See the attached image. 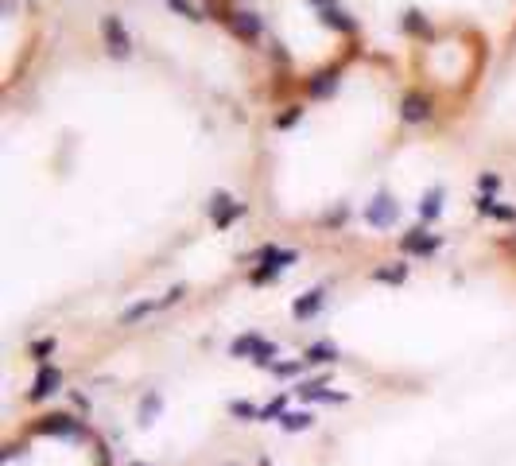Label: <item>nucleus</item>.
Returning <instances> with one entry per match:
<instances>
[{"instance_id":"28","label":"nucleus","mask_w":516,"mask_h":466,"mask_svg":"<svg viewBox=\"0 0 516 466\" xmlns=\"http://www.w3.org/2000/svg\"><path fill=\"white\" fill-rule=\"evenodd\" d=\"M299 116H303V105H287V113H283L280 121H276V125H280V128H292L295 121H299Z\"/></svg>"},{"instance_id":"14","label":"nucleus","mask_w":516,"mask_h":466,"mask_svg":"<svg viewBox=\"0 0 516 466\" xmlns=\"http://www.w3.org/2000/svg\"><path fill=\"white\" fill-rule=\"evenodd\" d=\"M404 32H412V35H416V39H431V24H427V16H423V12H419V8H408V12H404Z\"/></svg>"},{"instance_id":"25","label":"nucleus","mask_w":516,"mask_h":466,"mask_svg":"<svg viewBox=\"0 0 516 466\" xmlns=\"http://www.w3.org/2000/svg\"><path fill=\"white\" fill-rule=\"evenodd\" d=\"M148 311H156V303L140 300V303H133V307H128V311H125V315H121V319H125V323H136V319H144V315H148Z\"/></svg>"},{"instance_id":"19","label":"nucleus","mask_w":516,"mask_h":466,"mask_svg":"<svg viewBox=\"0 0 516 466\" xmlns=\"http://www.w3.org/2000/svg\"><path fill=\"white\" fill-rule=\"evenodd\" d=\"M373 280H381V284H404V280H408V265H384V268H376V272H373Z\"/></svg>"},{"instance_id":"29","label":"nucleus","mask_w":516,"mask_h":466,"mask_svg":"<svg viewBox=\"0 0 516 466\" xmlns=\"http://www.w3.org/2000/svg\"><path fill=\"white\" fill-rule=\"evenodd\" d=\"M50 350H55V338H39V342H32V354H35V358H47Z\"/></svg>"},{"instance_id":"9","label":"nucleus","mask_w":516,"mask_h":466,"mask_svg":"<svg viewBox=\"0 0 516 466\" xmlns=\"http://www.w3.org/2000/svg\"><path fill=\"white\" fill-rule=\"evenodd\" d=\"M334 90H338V67L318 70L315 78H307V93H311V98H330Z\"/></svg>"},{"instance_id":"27","label":"nucleus","mask_w":516,"mask_h":466,"mask_svg":"<svg viewBox=\"0 0 516 466\" xmlns=\"http://www.w3.org/2000/svg\"><path fill=\"white\" fill-rule=\"evenodd\" d=\"M299 369H303V361H276L272 373H276V377H295Z\"/></svg>"},{"instance_id":"20","label":"nucleus","mask_w":516,"mask_h":466,"mask_svg":"<svg viewBox=\"0 0 516 466\" xmlns=\"http://www.w3.org/2000/svg\"><path fill=\"white\" fill-rule=\"evenodd\" d=\"M159 408H163V397H159V392H151V397H144V404H140V424L148 427L151 420L159 416Z\"/></svg>"},{"instance_id":"33","label":"nucleus","mask_w":516,"mask_h":466,"mask_svg":"<svg viewBox=\"0 0 516 466\" xmlns=\"http://www.w3.org/2000/svg\"><path fill=\"white\" fill-rule=\"evenodd\" d=\"M136 466H144V462H136Z\"/></svg>"},{"instance_id":"21","label":"nucleus","mask_w":516,"mask_h":466,"mask_svg":"<svg viewBox=\"0 0 516 466\" xmlns=\"http://www.w3.org/2000/svg\"><path fill=\"white\" fill-rule=\"evenodd\" d=\"M295 392H299L303 400H322V392H326V377H315V381H303Z\"/></svg>"},{"instance_id":"18","label":"nucleus","mask_w":516,"mask_h":466,"mask_svg":"<svg viewBox=\"0 0 516 466\" xmlns=\"http://www.w3.org/2000/svg\"><path fill=\"white\" fill-rule=\"evenodd\" d=\"M311 424H315V416H311V412H283V420H280L283 432H307Z\"/></svg>"},{"instance_id":"5","label":"nucleus","mask_w":516,"mask_h":466,"mask_svg":"<svg viewBox=\"0 0 516 466\" xmlns=\"http://www.w3.org/2000/svg\"><path fill=\"white\" fill-rule=\"evenodd\" d=\"M101 35H105V47H109V55L125 58L128 51H133V39H128L125 24H121L117 16H101Z\"/></svg>"},{"instance_id":"22","label":"nucleus","mask_w":516,"mask_h":466,"mask_svg":"<svg viewBox=\"0 0 516 466\" xmlns=\"http://www.w3.org/2000/svg\"><path fill=\"white\" fill-rule=\"evenodd\" d=\"M229 412H233L237 420H260V408L249 404V400H229Z\"/></svg>"},{"instance_id":"11","label":"nucleus","mask_w":516,"mask_h":466,"mask_svg":"<svg viewBox=\"0 0 516 466\" xmlns=\"http://www.w3.org/2000/svg\"><path fill=\"white\" fill-rule=\"evenodd\" d=\"M322 300H326V288L307 291V295H299V300L292 303V315H295V319H311L318 307H322Z\"/></svg>"},{"instance_id":"15","label":"nucleus","mask_w":516,"mask_h":466,"mask_svg":"<svg viewBox=\"0 0 516 466\" xmlns=\"http://www.w3.org/2000/svg\"><path fill=\"white\" fill-rule=\"evenodd\" d=\"M303 361H311V366H326V361H338V346H334V342H315V346H307Z\"/></svg>"},{"instance_id":"32","label":"nucleus","mask_w":516,"mask_h":466,"mask_svg":"<svg viewBox=\"0 0 516 466\" xmlns=\"http://www.w3.org/2000/svg\"><path fill=\"white\" fill-rule=\"evenodd\" d=\"M260 466H268V458H264V462H260Z\"/></svg>"},{"instance_id":"4","label":"nucleus","mask_w":516,"mask_h":466,"mask_svg":"<svg viewBox=\"0 0 516 466\" xmlns=\"http://www.w3.org/2000/svg\"><path fill=\"white\" fill-rule=\"evenodd\" d=\"M260 257H264V265H260L257 272H252V284H268V280H276V276H280L283 268H287V265L295 260V253H292V249H276V245H268V249L260 253Z\"/></svg>"},{"instance_id":"16","label":"nucleus","mask_w":516,"mask_h":466,"mask_svg":"<svg viewBox=\"0 0 516 466\" xmlns=\"http://www.w3.org/2000/svg\"><path fill=\"white\" fill-rule=\"evenodd\" d=\"M318 16H322V24H326V27H334V32H346V35H350L353 27H358L350 16H346V12L338 8V4H330V8H322Z\"/></svg>"},{"instance_id":"23","label":"nucleus","mask_w":516,"mask_h":466,"mask_svg":"<svg viewBox=\"0 0 516 466\" xmlns=\"http://www.w3.org/2000/svg\"><path fill=\"white\" fill-rule=\"evenodd\" d=\"M283 408H287V397H276L272 404L260 408V420H283Z\"/></svg>"},{"instance_id":"24","label":"nucleus","mask_w":516,"mask_h":466,"mask_svg":"<svg viewBox=\"0 0 516 466\" xmlns=\"http://www.w3.org/2000/svg\"><path fill=\"white\" fill-rule=\"evenodd\" d=\"M167 4H171V12H179V16H186V20H206V16H202V12L191 4V0H167Z\"/></svg>"},{"instance_id":"10","label":"nucleus","mask_w":516,"mask_h":466,"mask_svg":"<svg viewBox=\"0 0 516 466\" xmlns=\"http://www.w3.org/2000/svg\"><path fill=\"white\" fill-rule=\"evenodd\" d=\"M400 245H404V253H419V257H427V253L439 249V237H427L423 229H408Z\"/></svg>"},{"instance_id":"6","label":"nucleus","mask_w":516,"mask_h":466,"mask_svg":"<svg viewBox=\"0 0 516 466\" xmlns=\"http://www.w3.org/2000/svg\"><path fill=\"white\" fill-rule=\"evenodd\" d=\"M400 116H404L408 125L427 121V116H431V98L419 93V90H408V93H404V101H400Z\"/></svg>"},{"instance_id":"26","label":"nucleus","mask_w":516,"mask_h":466,"mask_svg":"<svg viewBox=\"0 0 516 466\" xmlns=\"http://www.w3.org/2000/svg\"><path fill=\"white\" fill-rule=\"evenodd\" d=\"M206 16H214V20H233V12L225 8V0H206Z\"/></svg>"},{"instance_id":"13","label":"nucleus","mask_w":516,"mask_h":466,"mask_svg":"<svg viewBox=\"0 0 516 466\" xmlns=\"http://www.w3.org/2000/svg\"><path fill=\"white\" fill-rule=\"evenodd\" d=\"M477 214L497 218V222H516V210L512 206H501L497 199H489V194H482V199H477Z\"/></svg>"},{"instance_id":"8","label":"nucleus","mask_w":516,"mask_h":466,"mask_svg":"<svg viewBox=\"0 0 516 466\" xmlns=\"http://www.w3.org/2000/svg\"><path fill=\"white\" fill-rule=\"evenodd\" d=\"M62 385V373H59V366H43L39 373H35V381H32V392H27V400H47L50 392Z\"/></svg>"},{"instance_id":"30","label":"nucleus","mask_w":516,"mask_h":466,"mask_svg":"<svg viewBox=\"0 0 516 466\" xmlns=\"http://www.w3.org/2000/svg\"><path fill=\"white\" fill-rule=\"evenodd\" d=\"M477 183H482V191H497V187H501V179H497V175H482Z\"/></svg>"},{"instance_id":"1","label":"nucleus","mask_w":516,"mask_h":466,"mask_svg":"<svg viewBox=\"0 0 516 466\" xmlns=\"http://www.w3.org/2000/svg\"><path fill=\"white\" fill-rule=\"evenodd\" d=\"M229 354H233V358H252L257 366H264V369L276 366V342H264V338H257V334H241V338H233V342H229Z\"/></svg>"},{"instance_id":"12","label":"nucleus","mask_w":516,"mask_h":466,"mask_svg":"<svg viewBox=\"0 0 516 466\" xmlns=\"http://www.w3.org/2000/svg\"><path fill=\"white\" fill-rule=\"evenodd\" d=\"M229 27H233L241 39H257V35H260V16H257V12H233Z\"/></svg>"},{"instance_id":"2","label":"nucleus","mask_w":516,"mask_h":466,"mask_svg":"<svg viewBox=\"0 0 516 466\" xmlns=\"http://www.w3.org/2000/svg\"><path fill=\"white\" fill-rule=\"evenodd\" d=\"M396 218H400V202L392 199L388 191H381V194H376V199L365 206V222L376 225V229H388V225H396Z\"/></svg>"},{"instance_id":"17","label":"nucleus","mask_w":516,"mask_h":466,"mask_svg":"<svg viewBox=\"0 0 516 466\" xmlns=\"http://www.w3.org/2000/svg\"><path fill=\"white\" fill-rule=\"evenodd\" d=\"M439 210H442V187H431V191L423 194V202H419V218H423V222H435Z\"/></svg>"},{"instance_id":"31","label":"nucleus","mask_w":516,"mask_h":466,"mask_svg":"<svg viewBox=\"0 0 516 466\" xmlns=\"http://www.w3.org/2000/svg\"><path fill=\"white\" fill-rule=\"evenodd\" d=\"M315 4H318V12H322V8H330L334 0H315Z\"/></svg>"},{"instance_id":"3","label":"nucleus","mask_w":516,"mask_h":466,"mask_svg":"<svg viewBox=\"0 0 516 466\" xmlns=\"http://www.w3.org/2000/svg\"><path fill=\"white\" fill-rule=\"evenodd\" d=\"M206 210H210V218H214L217 229H225V225H233L237 218L245 214V202H233L225 191H214V194H210V202H206Z\"/></svg>"},{"instance_id":"7","label":"nucleus","mask_w":516,"mask_h":466,"mask_svg":"<svg viewBox=\"0 0 516 466\" xmlns=\"http://www.w3.org/2000/svg\"><path fill=\"white\" fill-rule=\"evenodd\" d=\"M35 432H43V435H82V420L67 416V412H55V416H43L39 424H35Z\"/></svg>"}]
</instances>
